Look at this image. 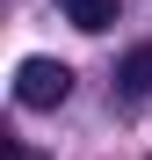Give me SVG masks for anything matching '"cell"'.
<instances>
[{
	"instance_id": "obj_1",
	"label": "cell",
	"mask_w": 152,
	"mask_h": 160,
	"mask_svg": "<svg viewBox=\"0 0 152 160\" xmlns=\"http://www.w3.org/2000/svg\"><path fill=\"white\" fill-rule=\"evenodd\" d=\"M65 95H72V66H58V58H22L15 66V102L22 109H58Z\"/></svg>"
},
{
	"instance_id": "obj_2",
	"label": "cell",
	"mask_w": 152,
	"mask_h": 160,
	"mask_svg": "<svg viewBox=\"0 0 152 160\" xmlns=\"http://www.w3.org/2000/svg\"><path fill=\"white\" fill-rule=\"evenodd\" d=\"M116 8L123 0H65V22L87 29V37H101V29H116Z\"/></svg>"
},
{
	"instance_id": "obj_3",
	"label": "cell",
	"mask_w": 152,
	"mask_h": 160,
	"mask_svg": "<svg viewBox=\"0 0 152 160\" xmlns=\"http://www.w3.org/2000/svg\"><path fill=\"white\" fill-rule=\"evenodd\" d=\"M116 88H123V95H152V44H138L131 58L116 66Z\"/></svg>"
}]
</instances>
